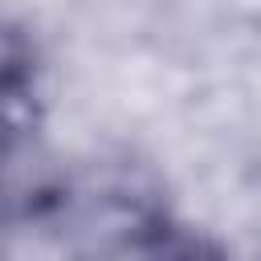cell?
Returning <instances> with one entry per match:
<instances>
[{"label":"cell","mask_w":261,"mask_h":261,"mask_svg":"<svg viewBox=\"0 0 261 261\" xmlns=\"http://www.w3.org/2000/svg\"><path fill=\"white\" fill-rule=\"evenodd\" d=\"M130 253L139 261H237L228 253V245H220L212 232L179 220L167 204L147 216Z\"/></svg>","instance_id":"2"},{"label":"cell","mask_w":261,"mask_h":261,"mask_svg":"<svg viewBox=\"0 0 261 261\" xmlns=\"http://www.w3.org/2000/svg\"><path fill=\"white\" fill-rule=\"evenodd\" d=\"M41 98V49L20 20L0 16V151L33 143Z\"/></svg>","instance_id":"1"},{"label":"cell","mask_w":261,"mask_h":261,"mask_svg":"<svg viewBox=\"0 0 261 261\" xmlns=\"http://www.w3.org/2000/svg\"><path fill=\"white\" fill-rule=\"evenodd\" d=\"M16 212H12V204H8V196H4V188H0V261L8 257V220H12Z\"/></svg>","instance_id":"3"}]
</instances>
